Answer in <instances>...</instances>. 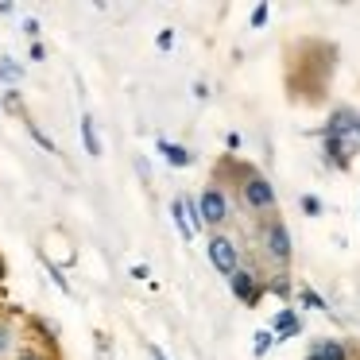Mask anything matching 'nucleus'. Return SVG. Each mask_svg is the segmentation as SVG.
<instances>
[{"mask_svg":"<svg viewBox=\"0 0 360 360\" xmlns=\"http://www.w3.org/2000/svg\"><path fill=\"white\" fill-rule=\"evenodd\" d=\"M225 167L233 171V186H236V198H240V205L248 213H259V217H271V213H279V198H275V186L271 179H267L264 171H256L252 163H240L236 155L225 159Z\"/></svg>","mask_w":360,"mask_h":360,"instance_id":"1","label":"nucleus"},{"mask_svg":"<svg viewBox=\"0 0 360 360\" xmlns=\"http://www.w3.org/2000/svg\"><path fill=\"white\" fill-rule=\"evenodd\" d=\"M259 252H264V259L275 264L279 271H287L290 259H295V240H290V229L279 213L264 217V225H259Z\"/></svg>","mask_w":360,"mask_h":360,"instance_id":"2","label":"nucleus"},{"mask_svg":"<svg viewBox=\"0 0 360 360\" xmlns=\"http://www.w3.org/2000/svg\"><path fill=\"white\" fill-rule=\"evenodd\" d=\"M194 202H198V213H202V225L210 229V233H221V229L233 221V198L225 194L221 182H210Z\"/></svg>","mask_w":360,"mask_h":360,"instance_id":"3","label":"nucleus"},{"mask_svg":"<svg viewBox=\"0 0 360 360\" xmlns=\"http://www.w3.org/2000/svg\"><path fill=\"white\" fill-rule=\"evenodd\" d=\"M205 256H210V264L217 267L225 279L244 264L240 244H236V236H229V233H210V236H205Z\"/></svg>","mask_w":360,"mask_h":360,"instance_id":"4","label":"nucleus"},{"mask_svg":"<svg viewBox=\"0 0 360 360\" xmlns=\"http://www.w3.org/2000/svg\"><path fill=\"white\" fill-rule=\"evenodd\" d=\"M229 290L236 295V302H244V306L252 310V306L264 302V275H259L256 267L240 264L233 275H229Z\"/></svg>","mask_w":360,"mask_h":360,"instance_id":"5","label":"nucleus"},{"mask_svg":"<svg viewBox=\"0 0 360 360\" xmlns=\"http://www.w3.org/2000/svg\"><path fill=\"white\" fill-rule=\"evenodd\" d=\"M306 360H360V345L345 341V337H314Z\"/></svg>","mask_w":360,"mask_h":360,"instance_id":"6","label":"nucleus"},{"mask_svg":"<svg viewBox=\"0 0 360 360\" xmlns=\"http://www.w3.org/2000/svg\"><path fill=\"white\" fill-rule=\"evenodd\" d=\"M302 329H306V321H302V314H298L295 306H283V310L275 314L271 321H267V333L275 337V345H279V341H295V337H302Z\"/></svg>","mask_w":360,"mask_h":360,"instance_id":"7","label":"nucleus"},{"mask_svg":"<svg viewBox=\"0 0 360 360\" xmlns=\"http://www.w3.org/2000/svg\"><path fill=\"white\" fill-rule=\"evenodd\" d=\"M356 109H349V105H337L333 112L326 117V124H321V140H349L352 128H356Z\"/></svg>","mask_w":360,"mask_h":360,"instance_id":"8","label":"nucleus"},{"mask_svg":"<svg viewBox=\"0 0 360 360\" xmlns=\"http://www.w3.org/2000/svg\"><path fill=\"white\" fill-rule=\"evenodd\" d=\"M321 155H326V167H333V171H349L352 155H360V143L352 140V136H349V140H326Z\"/></svg>","mask_w":360,"mask_h":360,"instance_id":"9","label":"nucleus"},{"mask_svg":"<svg viewBox=\"0 0 360 360\" xmlns=\"http://www.w3.org/2000/svg\"><path fill=\"white\" fill-rule=\"evenodd\" d=\"M155 148H159V155L167 159V167H174V171H186V167H194V151H190V148H182V143L159 140Z\"/></svg>","mask_w":360,"mask_h":360,"instance_id":"10","label":"nucleus"},{"mask_svg":"<svg viewBox=\"0 0 360 360\" xmlns=\"http://www.w3.org/2000/svg\"><path fill=\"white\" fill-rule=\"evenodd\" d=\"M295 275L290 271H275V275H264V295H275V298H283V302H290L295 298Z\"/></svg>","mask_w":360,"mask_h":360,"instance_id":"11","label":"nucleus"},{"mask_svg":"<svg viewBox=\"0 0 360 360\" xmlns=\"http://www.w3.org/2000/svg\"><path fill=\"white\" fill-rule=\"evenodd\" d=\"M295 298H298V310H318V314H326V318H337L333 306H329L314 287H306V283H298V287H295Z\"/></svg>","mask_w":360,"mask_h":360,"instance_id":"12","label":"nucleus"},{"mask_svg":"<svg viewBox=\"0 0 360 360\" xmlns=\"http://www.w3.org/2000/svg\"><path fill=\"white\" fill-rule=\"evenodd\" d=\"M82 143H86V151L94 159H101V140H97V128H94V117H89V112H82Z\"/></svg>","mask_w":360,"mask_h":360,"instance_id":"13","label":"nucleus"},{"mask_svg":"<svg viewBox=\"0 0 360 360\" xmlns=\"http://www.w3.org/2000/svg\"><path fill=\"white\" fill-rule=\"evenodd\" d=\"M182 217H186V225H190V233H194V236H202L205 233V225H202V213H198V202H194V198H182Z\"/></svg>","mask_w":360,"mask_h":360,"instance_id":"14","label":"nucleus"},{"mask_svg":"<svg viewBox=\"0 0 360 360\" xmlns=\"http://www.w3.org/2000/svg\"><path fill=\"white\" fill-rule=\"evenodd\" d=\"M271 349H275V337L267 333V329H256V337H252V356H256V360H264Z\"/></svg>","mask_w":360,"mask_h":360,"instance_id":"15","label":"nucleus"},{"mask_svg":"<svg viewBox=\"0 0 360 360\" xmlns=\"http://www.w3.org/2000/svg\"><path fill=\"white\" fill-rule=\"evenodd\" d=\"M0 82H8V86H20V82H24V66L12 63V58H0Z\"/></svg>","mask_w":360,"mask_h":360,"instance_id":"16","label":"nucleus"},{"mask_svg":"<svg viewBox=\"0 0 360 360\" xmlns=\"http://www.w3.org/2000/svg\"><path fill=\"white\" fill-rule=\"evenodd\" d=\"M171 217H174V229L182 233V240H194V233H190L186 217H182V198H174V202H171Z\"/></svg>","mask_w":360,"mask_h":360,"instance_id":"17","label":"nucleus"},{"mask_svg":"<svg viewBox=\"0 0 360 360\" xmlns=\"http://www.w3.org/2000/svg\"><path fill=\"white\" fill-rule=\"evenodd\" d=\"M27 132H32V140H35V143H39V148H43V151H51V155H55V151H58V148H55V140H51V136H47V132H43V128H39V124H27Z\"/></svg>","mask_w":360,"mask_h":360,"instance_id":"18","label":"nucleus"},{"mask_svg":"<svg viewBox=\"0 0 360 360\" xmlns=\"http://www.w3.org/2000/svg\"><path fill=\"white\" fill-rule=\"evenodd\" d=\"M298 205H302V213H306V217H321V198L302 194V198H298Z\"/></svg>","mask_w":360,"mask_h":360,"instance_id":"19","label":"nucleus"},{"mask_svg":"<svg viewBox=\"0 0 360 360\" xmlns=\"http://www.w3.org/2000/svg\"><path fill=\"white\" fill-rule=\"evenodd\" d=\"M267 20H271V8H267V0H264V4H256V8H252L248 24H252V27H264Z\"/></svg>","mask_w":360,"mask_h":360,"instance_id":"20","label":"nucleus"},{"mask_svg":"<svg viewBox=\"0 0 360 360\" xmlns=\"http://www.w3.org/2000/svg\"><path fill=\"white\" fill-rule=\"evenodd\" d=\"M43 264H47V271H51V279H55V287H58V290H63V295H70V283H66V279H63V271H58V267H55V264H51V259H43Z\"/></svg>","mask_w":360,"mask_h":360,"instance_id":"21","label":"nucleus"},{"mask_svg":"<svg viewBox=\"0 0 360 360\" xmlns=\"http://www.w3.org/2000/svg\"><path fill=\"white\" fill-rule=\"evenodd\" d=\"M4 109H8V112H24V101H20L16 89H8V94H4Z\"/></svg>","mask_w":360,"mask_h":360,"instance_id":"22","label":"nucleus"},{"mask_svg":"<svg viewBox=\"0 0 360 360\" xmlns=\"http://www.w3.org/2000/svg\"><path fill=\"white\" fill-rule=\"evenodd\" d=\"M155 47H159V51H171V47H174V32H171V27H163V32L155 35Z\"/></svg>","mask_w":360,"mask_h":360,"instance_id":"23","label":"nucleus"},{"mask_svg":"<svg viewBox=\"0 0 360 360\" xmlns=\"http://www.w3.org/2000/svg\"><path fill=\"white\" fill-rule=\"evenodd\" d=\"M8 345H12V329L4 326V321H0V356H4V352H8Z\"/></svg>","mask_w":360,"mask_h":360,"instance_id":"24","label":"nucleus"},{"mask_svg":"<svg viewBox=\"0 0 360 360\" xmlns=\"http://www.w3.org/2000/svg\"><path fill=\"white\" fill-rule=\"evenodd\" d=\"M24 35L27 39H39V20H24Z\"/></svg>","mask_w":360,"mask_h":360,"instance_id":"25","label":"nucleus"},{"mask_svg":"<svg viewBox=\"0 0 360 360\" xmlns=\"http://www.w3.org/2000/svg\"><path fill=\"white\" fill-rule=\"evenodd\" d=\"M240 143H244L240 132H229V136H225V148H229V151H240Z\"/></svg>","mask_w":360,"mask_h":360,"instance_id":"26","label":"nucleus"},{"mask_svg":"<svg viewBox=\"0 0 360 360\" xmlns=\"http://www.w3.org/2000/svg\"><path fill=\"white\" fill-rule=\"evenodd\" d=\"M47 58V51H43V43H32V63H43Z\"/></svg>","mask_w":360,"mask_h":360,"instance_id":"27","label":"nucleus"},{"mask_svg":"<svg viewBox=\"0 0 360 360\" xmlns=\"http://www.w3.org/2000/svg\"><path fill=\"white\" fill-rule=\"evenodd\" d=\"M194 97H198V101H205V97H210V86H205V82H194Z\"/></svg>","mask_w":360,"mask_h":360,"instance_id":"28","label":"nucleus"},{"mask_svg":"<svg viewBox=\"0 0 360 360\" xmlns=\"http://www.w3.org/2000/svg\"><path fill=\"white\" fill-rule=\"evenodd\" d=\"M148 352H151V360H171L163 349H159V345H148Z\"/></svg>","mask_w":360,"mask_h":360,"instance_id":"29","label":"nucleus"},{"mask_svg":"<svg viewBox=\"0 0 360 360\" xmlns=\"http://www.w3.org/2000/svg\"><path fill=\"white\" fill-rule=\"evenodd\" d=\"M148 275H151V271H148V264H140V267H132V279H148Z\"/></svg>","mask_w":360,"mask_h":360,"instance_id":"30","label":"nucleus"},{"mask_svg":"<svg viewBox=\"0 0 360 360\" xmlns=\"http://www.w3.org/2000/svg\"><path fill=\"white\" fill-rule=\"evenodd\" d=\"M16 360H47V356H43V352H20Z\"/></svg>","mask_w":360,"mask_h":360,"instance_id":"31","label":"nucleus"},{"mask_svg":"<svg viewBox=\"0 0 360 360\" xmlns=\"http://www.w3.org/2000/svg\"><path fill=\"white\" fill-rule=\"evenodd\" d=\"M352 140L360 143V117H356V128H352Z\"/></svg>","mask_w":360,"mask_h":360,"instance_id":"32","label":"nucleus"},{"mask_svg":"<svg viewBox=\"0 0 360 360\" xmlns=\"http://www.w3.org/2000/svg\"><path fill=\"white\" fill-rule=\"evenodd\" d=\"M0 279H4V259H0Z\"/></svg>","mask_w":360,"mask_h":360,"instance_id":"33","label":"nucleus"}]
</instances>
